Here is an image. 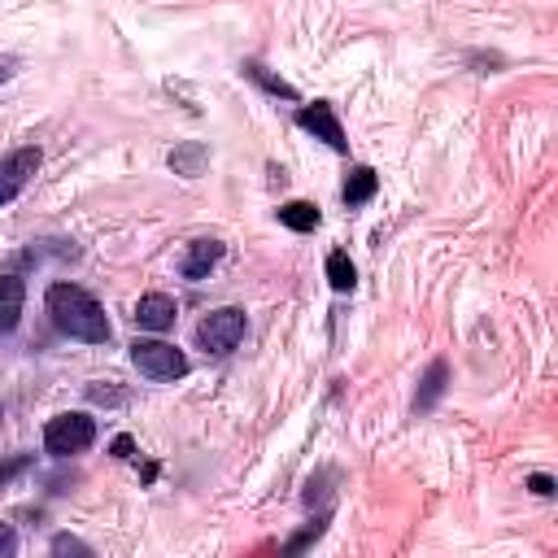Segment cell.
<instances>
[{
	"instance_id": "6da1fadb",
	"label": "cell",
	"mask_w": 558,
	"mask_h": 558,
	"mask_svg": "<svg viewBox=\"0 0 558 558\" xmlns=\"http://www.w3.org/2000/svg\"><path fill=\"white\" fill-rule=\"evenodd\" d=\"M44 305H48V318H52V327L61 336L83 340V344H105L109 340V318H105L100 301L87 288H78V283H52L48 296H44Z\"/></svg>"
},
{
	"instance_id": "7a4b0ae2",
	"label": "cell",
	"mask_w": 558,
	"mask_h": 558,
	"mask_svg": "<svg viewBox=\"0 0 558 558\" xmlns=\"http://www.w3.org/2000/svg\"><path fill=\"white\" fill-rule=\"evenodd\" d=\"M92 440H96V418L83 414V410H65V414L48 418V427H44V449H48L52 458L83 453Z\"/></svg>"
},
{
	"instance_id": "3957f363",
	"label": "cell",
	"mask_w": 558,
	"mask_h": 558,
	"mask_svg": "<svg viewBox=\"0 0 558 558\" xmlns=\"http://www.w3.org/2000/svg\"><path fill=\"white\" fill-rule=\"evenodd\" d=\"M131 362H135L140 375L153 379V384H174V379L187 375L183 349H174V344H166V340H135V344H131Z\"/></svg>"
},
{
	"instance_id": "277c9868",
	"label": "cell",
	"mask_w": 558,
	"mask_h": 558,
	"mask_svg": "<svg viewBox=\"0 0 558 558\" xmlns=\"http://www.w3.org/2000/svg\"><path fill=\"white\" fill-rule=\"evenodd\" d=\"M244 331H248L244 310L240 305H222V310H214V314H205L196 323V344L209 349V353H231L244 340Z\"/></svg>"
},
{
	"instance_id": "5b68a950",
	"label": "cell",
	"mask_w": 558,
	"mask_h": 558,
	"mask_svg": "<svg viewBox=\"0 0 558 558\" xmlns=\"http://www.w3.org/2000/svg\"><path fill=\"white\" fill-rule=\"evenodd\" d=\"M296 126H301V131H310L314 140H323L327 148H336V153H349V140H344V126H340V118H336V109H331L327 100H314V105H301V109H296Z\"/></svg>"
},
{
	"instance_id": "8992f818",
	"label": "cell",
	"mask_w": 558,
	"mask_h": 558,
	"mask_svg": "<svg viewBox=\"0 0 558 558\" xmlns=\"http://www.w3.org/2000/svg\"><path fill=\"white\" fill-rule=\"evenodd\" d=\"M39 161H44V153L35 144H22L9 157H0V205H9L31 183V174L39 170Z\"/></svg>"
},
{
	"instance_id": "52a82bcc",
	"label": "cell",
	"mask_w": 558,
	"mask_h": 558,
	"mask_svg": "<svg viewBox=\"0 0 558 558\" xmlns=\"http://www.w3.org/2000/svg\"><path fill=\"white\" fill-rule=\"evenodd\" d=\"M222 253H227V244H222V240L201 235V240H192V244H187V253L179 257V275H183V279H192V283H201V279L222 262Z\"/></svg>"
},
{
	"instance_id": "ba28073f",
	"label": "cell",
	"mask_w": 558,
	"mask_h": 558,
	"mask_svg": "<svg viewBox=\"0 0 558 558\" xmlns=\"http://www.w3.org/2000/svg\"><path fill=\"white\" fill-rule=\"evenodd\" d=\"M135 327H144V331H170L174 327V318H179V305H174V296H166V292H144L140 301H135Z\"/></svg>"
},
{
	"instance_id": "9c48e42d",
	"label": "cell",
	"mask_w": 558,
	"mask_h": 558,
	"mask_svg": "<svg viewBox=\"0 0 558 558\" xmlns=\"http://www.w3.org/2000/svg\"><path fill=\"white\" fill-rule=\"evenodd\" d=\"M22 305H26V283L17 275H0V336L17 327Z\"/></svg>"
},
{
	"instance_id": "30bf717a",
	"label": "cell",
	"mask_w": 558,
	"mask_h": 558,
	"mask_svg": "<svg viewBox=\"0 0 558 558\" xmlns=\"http://www.w3.org/2000/svg\"><path fill=\"white\" fill-rule=\"evenodd\" d=\"M445 379H449V362H445V357H436V362L427 366V375L418 379V392H414V414H427V410L440 401Z\"/></svg>"
},
{
	"instance_id": "8fae6325",
	"label": "cell",
	"mask_w": 558,
	"mask_h": 558,
	"mask_svg": "<svg viewBox=\"0 0 558 558\" xmlns=\"http://www.w3.org/2000/svg\"><path fill=\"white\" fill-rule=\"evenodd\" d=\"M205 161H209V148H205L201 140H187V144H179V148L170 153V170L183 174V179H196V174L205 170Z\"/></svg>"
},
{
	"instance_id": "7c38bea8",
	"label": "cell",
	"mask_w": 558,
	"mask_h": 558,
	"mask_svg": "<svg viewBox=\"0 0 558 558\" xmlns=\"http://www.w3.org/2000/svg\"><path fill=\"white\" fill-rule=\"evenodd\" d=\"M375 187H379V174L371 166H353L344 187H340V196H344V205H366L375 196Z\"/></svg>"
},
{
	"instance_id": "4fadbf2b",
	"label": "cell",
	"mask_w": 558,
	"mask_h": 558,
	"mask_svg": "<svg viewBox=\"0 0 558 558\" xmlns=\"http://www.w3.org/2000/svg\"><path fill=\"white\" fill-rule=\"evenodd\" d=\"M279 222L292 227V231H318L323 214H318L314 201H288V205H279Z\"/></svg>"
},
{
	"instance_id": "5bb4252c",
	"label": "cell",
	"mask_w": 558,
	"mask_h": 558,
	"mask_svg": "<svg viewBox=\"0 0 558 558\" xmlns=\"http://www.w3.org/2000/svg\"><path fill=\"white\" fill-rule=\"evenodd\" d=\"M327 283L336 288V292H353V283H357V270H353V262H349V253H327Z\"/></svg>"
},
{
	"instance_id": "9a60e30c",
	"label": "cell",
	"mask_w": 558,
	"mask_h": 558,
	"mask_svg": "<svg viewBox=\"0 0 558 558\" xmlns=\"http://www.w3.org/2000/svg\"><path fill=\"white\" fill-rule=\"evenodd\" d=\"M244 74L257 83V87H266L270 96H283V100H296V87L292 83H283V78H275V74H266V65L262 61H244Z\"/></svg>"
},
{
	"instance_id": "2e32d148",
	"label": "cell",
	"mask_w": 558,
	"mask_h": 558,
	"mask_svg": "<svg viewBox=\"0 0 558 558\" xmlns=\"http://www.w3.org/2000/svg\"><path fill=\"white\" fill-rule=\"evenodd\" d=\"M323 527H327V514H318L301 536H292V541H288V554H296V549H305L310 541H318V536H323Z\"/></svg>"
},
{
	"instance_id": "e0dca14e",
	"label": "cell",
	"mask_w": 558,
	"mask_h": 558,
	"mask_svg": "<svg viewBox=\"0 0 558 558\" xmlns=\"http://www.w3.org/2000/svg\"><path fill=\"white\" fill-rule=\"evenodd\" d=\"M52 554H87L92 558V545L78 541V536H70V532H61V536H52Z\"/></svg>"
},
{
	"instance_id": "ac0fdd59",
	"label": "cell",
	"mask_w": 558,
	"mask_h": 558,
	"mask_svg": "<svg viewBox=\"0 0 558 558\" xmlns=\"http://www.w3.org/2000/svg\"><path fill=\"white\" fill-rule=\"evenodd\" d=\"M26 466H31V453H13V458L0 466V484H9V480H13L17 471H26Z\"/></svg>"
},
{
	"instance_id": "d6986e66",
	"label": "cell",
	"mask_w": 558,
	"mask_h": 558,
	"mask_svg": "<svg viewBox=\"0 0 558 558\" xmlns=\"http://www.w3.org/2000/svg\"><path fill=\"white\" fill-rule=\"evenodd\" d=\"M527 488H532L536 497H554V475H541V471H536V475H527Z\"/></svg>"
},
{
	"instance_id": "ffe728a7",
	"label": "cell",
	"mask_w": 558,
	"mask_h": 558,
	"mask_svg": "<svg viewBox=\"0 0 558 558\" xmlns=\"http://www.w3.org/2000/svg\"><path fill=\"white\" fill-rule=\"evenodd\" d=\"M17 549V532H13V523H0V558H9Z\"/></svg>"
},
{
	"instance_id": "44dd1931",
	"label": "cell",
	"mask_w": 558,
	"mask_h": 558,
	"mask_svg": "<svg viewBox=\"0 0 558 558\" xmlns=\"http://www.w3.org/2000/svg\"><path fill=\"white\" fill-rule=\"evenodd\" d=\"M131 453H135L131 436H118V440H113V458H131Z\"/></svg>"
},
{
	"instance_id": "7402d4cb",
	"label": "cell",
	"mask_w": 558,
	"mask_h": 558,
	"mask_svg": "<svg viewBox=\"0 0 558 558\" xmlns=\"http://www.w3.org/2000/svg\"><path fill=\"white\" fill-rule=\"evenodd\" d=\"M13 70H17V61H13V57H0V83H9Z\"/></svg>"
}]
</instances>
